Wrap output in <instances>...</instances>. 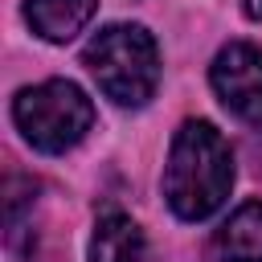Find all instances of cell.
Instances as JSON below:
<instances>
[{"mask_svg": "<svg viewBox=\"0 0 262 262\" xmlns=\"http://www.w3.org/2000/svg\"><path fill=\"white\" fill-rule=\"evenodd\" d=\"M229 188H233V151L225 135L205 119L180 123L164 164L168 209L180 221H205L225 205Z\"/></svg>", "mask_w": 262, "mask_h": 262, "instance_id": "6da1fadb", "label": "cell"}, {"mask_svg": "<svg viewBox=\"0 0 262 262\" xmlns=\"http://www.w3.org/2000/svg\"><path fill=\"white\" fill-rule=\"evenodd\" d=\"M217 262H262V201H246L213 233Z\"/></svg>", "mask_w": 262, "mask_h": 262, "instance_id": "52a82bcc", "label": "cell"}, {"mask_svg": "<svg viewBox=\"0 0 262 262\" xmlns=\"http://www.w3.org/2000/svg\"><path fill=\"white\" fill-rule=\"evenodd\" d=\"M86 70L115 106H143L160 86V45L143 25H106L82 49Z\"/></svg>", "mask_w": 262, "mask_h": 262, "instance_id": "7a4b0ae2", "label": "cell"}, {"mask_svg": "<svg viewBox=\"0 0 262 262\" xmlns=\"http://www.w3.org/2000/svg\"><path fill=\"white\" fill-rule=\"evenodd\" d=\"M98 12V0H25V20L41 41H74Z\"/></svg>", "mask_w": 262, "mask_h": 262, "instance_id": "8992f818", "label": "cell"}, {"mask_svg": "<svg viewBox=\"0 0 262 262\" xmlns=\"http://www.w3.org/2000/svg\"><path fill=\"white\" fill-rule=\"evenodd\" d=\"M213 94L242 123H262V49L250 41H229L209 66Z\"/></svg>", "mask_w": 262, "mask_h": 262, "instance_id": "277c9868", "label": "cell"}, {"mask_svg": "<svg viewBox=\"0 0 262 262\" xmlns=\"http://www.w3.org/2000/svg\"><path fill=\"white\" fill-rule=\"evenodd\" d=\"M12 123L25 135L29 147L45 156H61L86 139L94 127V102L86 90L70 78H49L37 86H25L12 98Z\"/></svg>", "mask_w": 262, "mask_h": 262, "instance_id": "3957f363", "label": "cell"}, {"mask_svg": "<svg viewBox=\"0 0 262 262\" xmlns=\"http://www.w3.org/2000/svg\"><path fill=\"white\" fill-rule=\"evenodd\" d=\"M242 8H246L250 20H262V0H242Z\"/></svg>", "mask_w": 262, "mask_h": 262, "instance_id": "ba28073f", "label": "cell"}, {"mask_svg": "<svg viewBox=\"0 0 262 262\" xmlns=\"http://www.w3.org/2000/svg\"><path fill=\"white\" fill-rule=\"evenodd\" d=\"M90 262H156V258H151V246H147L143 229L127 213L111 209V213H102L94 221Z\"/></svg>", "mask_w": 262, "mask_h": 262, "instance_id": "5b68a950", "label": "cell"}]
</instances>
